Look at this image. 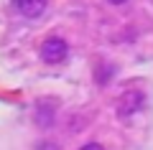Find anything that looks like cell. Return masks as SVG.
<instances>
[{
	"instance_id": "1",
	"label": "cell",
	"mask_w": 153,
	"mask_h": 150,
	"mask_svg": "<svg viewBox=\"0 0 153 150\" xmlns=\"http://www.w3.org/2000/svg\"><path fill=\"white\" fill-rule=\"evenodd\" d=\"M66 54H69V46H66L64 38H46L44 43H41V59L46 61V64H61V61L66 59Z\"/></svg>"
},
{
	"instance_id": "2",
	"label": "cell",
	"mask_w": 153,
	"mask_h": 150,
	"mask_svg": "<svg viewBox=\"0 0 153 150\" xmlns=\"http://www.w3.org/2000/svg\"><path fill=\"white\" fill-rule=\"evenodd\" d=\"M146 104V94L140 89H128L125 94H120L117 99V115L120 117H130V115L140 112V107Z\"/></svg>"
},
{
	"instance_id": "3",
	"label": "cell",
	"mask_w": 153,
	"mask_h": 150,
	"mask_svg": "<svg viewBox=\"0 0 153 150\" xmlns=\"http://www.w3.org/2000/svg\"><path fill=\"white\" fill-rule=\"evenodd\" d=\"M49 8V0H16V10L23 18H38Z\"/></svg>"
},
{
	"instance_id": "4",
	"label": "cell",
	"mask_w": 153,
	"mask_h": 150,
	"mask_svg": "<svg viewBox=\"0 0 153 150\" xmlns=\"http://www.w3.org/2000/svg\"><path fill=\"white\" fill-rule=\"evenodd\" d=\"M51 120H54V107H44V102H41L38 109H36V122L41 125V127H49Z\"/></svg>"
},
{
	"instance_id": "5",
	"label": "cell",
	"mask_w": 153,
	"mask_h": 150,
	"mask_svg": "<svg viewBox=\"0 0 153 150\" xmlns=\"http://www.w3.org/2000/svg\"><path fill=\"white\" fill-rule=\"evenodd\" d=\"M79 150H105V148H102L100 143H87V145H82Z\"/></svg>"
},
{
	"instance_id": "6",
	"label": "cell",
	"mask_w": 153,
	"mask_h": 150,
	"mask_svg": "<svg viewBox=\"0 0 153 150\" xmlns=\"http://www.w3.org/2000/svg\"><path fill=\"white\" fill-rule=\"evenodd\" d=\"M38 150H56V145L54 143H41V145H38Z\"/></svg>"
},
{
	"instance_id": "7",
	"label": "cell",
	"mask_w": 153,
	"mask_h": 150,
	"mask_svg": "<svg viewBox=\"0 0 153 150\" xmlns=\"http://www.w3.org/2000/svg\"><path fill=\"white\" fill-rule=\"evenodd\" d=\"M110 5H123V3H128V0H107Z\"/></svg>"
}]
</instances>
